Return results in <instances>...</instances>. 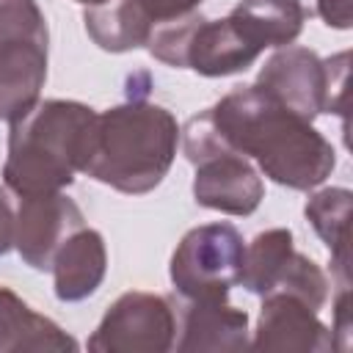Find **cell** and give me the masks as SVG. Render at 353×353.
Returning <instances> with one entry per match:
<instances>
[{
	"label": "cell",
	"mask_w": 353,
	"mask_h": 353,
	"mask_svg": "<svg viewBox=\"0 0 353 353\" xmlns=\"http://www.w3.org/2000/svg\"><path fill=\"white\" fill-rule=\"evenodd\" d=\"M47 80V44L44 41H8L0 44V119L17 121L36 102Z\"/></svg>",
	"instance_id": "4fadbf2b"
},
{
	"label": "cell",
	"mask_w": 353,
	"mask_h": 353,
	"mask_svg": "<svg viewBox=\"0 0 353 353\" xmlns=\"http://www.w3.org/2000/svg\"><path fill=\"white\" fill-rule=\"evenodd\" d=\"M240 284L251 295L287 292L306 301L312 309H323L328 301V279L320 265L301 254L292 243L290 229H265L259 232L243 254Z\"/></svg>",
	"instance_id": "ba28073f"
},
{
	"label": "cell",
	"mask_w": 353,
	"mask_h": 353,
	"mask_svg": "<svg viewBox=\"0 0 353 353\" xmlns=\"http://www.w3.org/2000/svg\"><path fill=\"white\" fill-rule=\"evenodd\" d=\"M176 342L182 353H221L248 347V314L226 301H185L176 314Z\"/></svg>",
	"instance_id": "7c38bea8"
},
{
	"label": "cell",
	"mask_w": 353,
	"mask_h": 353,
	"mask_svg": "<svg viewBox=\"0 0 353 353\" xmlns=\"http://www.w3.org/2000/svg\"><path fill=\"white\" fill-rule=\"evenodd\" d=\"M146 47L152 58L163 61L165 66L193 69L204 77L245 72L262 52L245 39L232 17L204 19L199 11L154 25Z\"/></svg>",
	"instance_id": "5b68a950"
},
{
	"label": "cell",
	"mask_w": 353,
	"mask_h": 353,
	"mask_svg": "<svg viewBox=\"0 0 353 353\" xmlns=\"http://www.w3.org/2000/svg\"><path fill=\"white\" fill-rule=\"evenodd\" d=\"M314 14H320V19L336 30H347L353 22L350 0H314Z\"/></svg>",
	"instance_id": "44dd1931"
},
{
	"label": "cell",
	"mask_w": 353,
	"mask_h": 353,
	"mask_svg": "<svg viewBox=\"0 0 353 353\" xmlns=\"http://www.w3.org/2000/svg\"><path fill=\"white\" fill-rule=\"evenodd\" d=\"M245 243L232 223H204L179 240L168 276L185 301H226L240 284Z\"/></svg>",
	"instance_id": "52a82bcc"
},
{
	"label": "cell",
	"mask_w": 353,
	"mask_h": 353,
	"mask_svg": "<svg viewBox=\"0 0 353 353\" xmlns=\"http://www.w3.org/2000/svg\"><path fill=\"white\" fill-rule=\"evenodd\" d=\"M83 22L91 41L105 52L143 47L154 30V22L141 0H108L102 6H88Z\"/></svg>",
	"instance_id": "e0dca14e"
},
{
	"label": "cell",
	"mask_w": 353,
	"mask_h": 353,
	"mask_svg": "<svg viewBox=\"0 0 353 353\" xmlns=\"http://www.w3.org/2000/svg\"><path fill=\"white\" fill-rule=\"evenodd\" d=\"M141 6L152 17V22L160 25V22H171L176 17H185V14L196 11L201 6V0H141Z\"/></svg>",
	"instance_id": "ffe728a7"
},
{
	"label": "cell",
	"mask_w": 353,
	"mask_h": 353,
	"mask_svg": "<svg viewBox=\"0 0 353 353\" xmlns=\"http://www.w3.org/2000/svg\"><path fill=\"white\" fill-rule=\"evenodd\" d=\"M77 3H83V6L88 8V6H102V3H108V0H77Z\"/></svg>",
	"instance_id": "603a6c76"
},
{
	"label": "cell",
	"mask_w": 353,
	"mask_h": 353,
	"mask_svg": "<svg viewBox=\"0 0 353 353\" xmlns=\"http://www.w3.org/2000/svg\"><path fill=\"white\" fill-rule=\"evenodd\" d=\"M306 301L270 292L262 295L259 320L254 328V339L248 347L254 350H279V353H328L336 350L331 328L317 317Z\"/></svg>",
	"instance_id": "8fae6325"
},
{
	"label": "cell",
	"mask_w": 353,
	"mask_h": 353,
	"mask_svg": "<svg viewBox=\"0 0 353 353\" xmlns=\"http://www.w3.org/2000/svg\"><path fill=\"white\" fill-rule=\"evenodd\" d=\"M14 221H17L14 204L6 193V188H0V256L14 248Z\"/></svg>",
	"instance_id": "7402d4cb"
},
{
	"label": "cell",
	"mask_w": 353,
	"mask_h": 353,
	"mask_svg": "<svg viewBox=\"0 0 353 353\" xmlns=\"http://www.w3.org/2000/svg\"><path fill=\"white\" fill-rule=\"evenodd\" d=\"M185 157L196 165L193 176V199L207 210H218L226 215H251L262 196L265 185L259 171L234 152L212 127L210 110L188 119L179 130Z\"/></svg>",
	"instance_id": "277c9868"
},
{
	"label": "cell",
	"mask_w": 353,
	"mask_h": 353,
	"mask_svg": "<svg viewBox=\"0 0 353 353\" xmlns=\"http://www.w3.org/2000/svg\"><path fill=\"white\" fill-rule=\"evenodd\" d=\"M350 199L347 188H323L309 196L303 212L317 237L331 251V265L339 279V287H350L347 265H350V245H347V221H350Z\"/></svg>",
	"instance_id": "ac0fdd59"
},
{
	"label": "cell",
	"mask_w": 353,
	"mask_h": 353,
	"mask_svg": "<svg viewBox=\"0 0 353 353\" xmlns=\"http://www.w3.org/2000/svg\"><path fill=\"white\" fill-rule=\"evenodd\" d=\"M176 342V309L171 298L157 292L119 295L97 331L88 336V350L97 353H168Z\"/></svg>",
	"instance_id": "9c48e42d"
},
{
	"label": "cell",
	"mask_w": 353,
	"mask_h": 353,
	"mask_svg": "<svg viewBox=\"0 0 353 353\" xmlns=\"http://www.w3.org/2000/svg\"><path fill=\"white\" fill-rule=\"evenodd\" d=\"M347 52L323 61L309 47H281L259 69L256 85L292 113L314 121L320 113H345Z\"/></svg>",
	"instance_id": "8992f818"
},
{
	"label": "cell",
	"mask_w": 353,
	"mask_h": 353,
	"mask_svg": "<svg viewBox=\"0 0 353 353\" xmlns=\"http://www.w3.org/2000/svg\"><path fill=\"white\" fill-rule=\"evenodd\" d=\"M80 226H85L80 207L61 190L22 196L14 221V248L33 270H50L55 251Z\"/></svg>",
	"instance_id": "30bf717a"
},
{
	"label": "cell",
	"mask_w": 353,
	"mask_h": 353,
	"mask_svg": "<svg viewBox=\"0 0 353 353\" xmlns=\"http://www.w3.org/2000/svg\"><path fill=\"white\" fill-rule=\"evenodd\" d=\"M97 113L74 99L36 102L22 119L11 121L3 182L11 193H58L83 171Z\"/></svg>",
	"instance_id": "7a4b0ae2"
},
{
	"label": "cell",
	"mask_w": 353,
	"mask_h": 353,
	"mask_svg": "<svg viewBox=\"0 0 353 353\" xmlns=\"http://www.w3.org/2000/svg\"><path fill=\"white\" fill-rule=\"evenodd\" d=\"M210 110L218 135L259 171L290 190H312L323 185L334 165V146L303 116L284 108L262 85H237Z\"/></svg>",
	"instance_id": "6da1fadb"
},
{
	"label": "cell",
	"mask_w": 353,
	"mask_h": 353,
	"mask_svg": "<svg viewBox=\"0 0 353 353\" xmlns=\"http://www.w3.org/2000/svg\"><path fill=\"white\" fill-rule=\"evenodd\" d=\"M55 320L33 312L17 292L0 287V353H41V350H77Z\"/></svg>",
	"instance_id": "9a60e30c"
},
{
	"label": "cell",
	"mask_w": 353,
	"mask_h": 353,
	"mask_svg": "<svg viewBox=\"0 0 353 353\" xmlns=\"http://www.w3.org/2000/svg\"><path fill=\"white\" fill-rule=\"evenodd\" d=\"M179 143V124L171 110L154 102L130 99L97 113L83 174L119 193L141 196L168 174Z\"/></svg>",
	"instance_id": "3957f363"
},
{
	"label": "cell",
	"mask_w": 353,
	"mask_h": 353,
	"mask_svg": "<svg viewBox=\"0 0 353 353\" xmlns=\"http://www.w3.org/2000/svg\"><path fill=\"white\" fill-rule=\"evenodd\" d=\"M50 270L55 279L58 301L74 303V301L94 295L108 270V248H105L102 234L97 229L80 226L55 251Z\"/></svg>",
	"instance_id": "5bb4252c"
},
{
	"label": "cell",
	"mask_w": 353,
	"mask_h": 353,
	"mask_svg": "<svg viewBox=\"0 0 353 353\" xmlns=\"http://www.w3.org/2000/svg\"><path fill=\"white\" fill-rule=\"evenodd\" d=\"M309 14L301 0H240L229 17L251 44L265 50L292 44Z\"/></svg>",
	"instance_id": "2e32d148"
},
{
	"label": "cell",
	"mask_w": 353,
	"mask_h": 353,
	"mask_svg": "<svg viewBox=\"0 0 353 353\" xmlns=\"http://www.w3.org/2000/svg\"><path fill=\"white\" fill-rule=\"evenodd\" d=\"M50 41L47 19L36 0H0V44Z\"/></svg>",
	"instance_id": "d6986e66"
}]
</instances>
